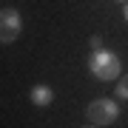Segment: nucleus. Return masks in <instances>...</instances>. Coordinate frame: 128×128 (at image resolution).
<instances>
[{
    "mask_svg": "<svg viewBox=\"0 0 128 128\" xmlns=\"http://www.w3.org/2000/svg\"><path fill=\"white\" fill-rule=\"evenodd\" d=\"M120 117V108L114 100H97L86 108V120H91V125H111L114 120Z\"/></svg>",
    "mask_w": 128,
    "mask_h": 128,
    "instance_id": "2",
    "label": "nucleus"
},
{
    "mask_svg": "<svg viewBox=\"0 0 128 128\" xmlns=\"http://www.w3.org/2000/svg\"><path fill=\"white\" fill-rule=\"evenodd\" d=\"M88 68L100 80H114V77H120V57H114L111 51H91Z\"/></svg>",
    "mask_w": 128,
    "mask_h": 128,
    "instance_id": "1",
    "label": "nucleus"
},
{
    "mask_svg": "<svg viewBox=\"0 0 128 128\" xmlns=\"http://www.w3.org/2000/svg\"><path fill=\"white\" fill-rule=\"evenodd\" d=\"M88 43H91V48H94V51H102V37H100V34H94Z\"/></svg>",
    "mask_w": 128,
    "mask_h": 128,
    "instance_id": "6",
    "label": "nucleus"
},
{
    "mask_svg": "<svg viewBox=\"0 0 128 128\" xmlns=\"http://www.w3.org/2000/svg\"><path fill=\"white\" fill-rule=\"evenodd\" d=\"M17 34H20V14L12 6H3L0 9V43L17 40Z\"/></svg>",
    "mask_w": 128,
    "mask_h": 128,
    "instance_id": "3",
    "label": "nucleus"
},
{
    "mask_svg": "<svg viewBox=\"0 0 128 128\" xmlns=\"http://www.w3.org/2000/svg\"><path fill=\"white\" fill-rule=\"evenodd\" d=\"M117 97L120 100H128V74H122L120 82H117Z\"/></svg>",
    "mask_w": 128,
    "mask_h": 128,
    "instance_id": "5",
    "label": "nucleus"
},
{
    "mask_svg": "<svg viewBox=\"0 0 128 128\" xmlns=\"http://www.w3.org/2000/svg\"><path fill=\"white\" fill-rule=\"evenodd\" d=\"M122 12H125V20H128V3H125V6H122Z\"/></svg>",
    "mask_w": 128,
    "mask_h": 128,
    "instance_id": "7",
    "label": "nucleus"
},
{
    "mask_svg": "<svg viewBox=\"0 0 128 128\" xmlns=\"http://www.w3.org/2000/svg\"><path fill=\"white\" fill-rule=\"evenodd\" d=\"M86 128H97V125H86Z\"/></svg>",
    "mask_w": 128,
    "mask_h": 128,
    "instance_id": "8",
    "label": "nucleus"
},
{
    "mask_svg": "<svg viewBox=\"0 0 128 128\" xmlns=\"http://www.w3.org/2000/svg\"><path fill=\"white\" fill-rule=\"evenodd\" d=\"M32 100H34V105H48L54 100V91H51L48 86H34L32 88Z\"/></svg>",
    "mask_w": 128,
    "mask_h": 128,
    "instance_id": "4",
    "label": "nucleus"
}]
</instances>
